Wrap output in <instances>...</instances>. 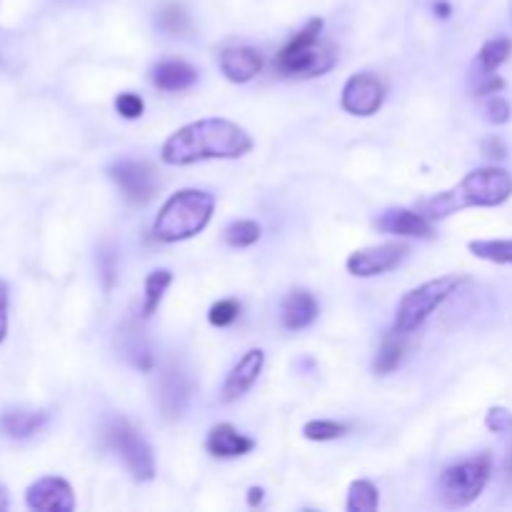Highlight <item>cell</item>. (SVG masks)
I'll return each instance as SVG.
<instances>
[{
    "instance_id": "cell-1",
    "label": "cell",
    "mask_w": 512,
    "mask_h": 512,
    "mask_svg": "<svg viewBox=\"0 0 512 512\" xmlns=\"http://www.w3.org/2000/svg\"><path fill=\"white\" fill-rule=\"evenodd\" d=\"M253 150V138L238 123L225 118H203L175 130L160 148L165 165H193L203 160L243 158Z\"/></svg>"
},
{
    "instance_id": "cell-2",
    "label": "cell",
    "mask_w": 512,
    "mask_h": 512,
    "mask_svg": "<svg viewBox=\"0 0 512 512\" xmlns=\"http://www.w3.org/2000/svg\"><path fill=\"white\" fill-rule=\"evenodd\" d=\"M512 195V178L503 168H478L465 175L455 188L420 203L428 220H443L465 208H495Z\"/></svg>"
},
{
    "instance_id": "cell-3",
    "label": "cell",
    "mask_w": 512,
    "mask_h": 512,
    "mask_svg": "<svg viewBox=\"0 0 512 512\" xmlns=\"http://www.w3.org/2000/svg\"><path fill=\"white\" fill-rule=\"evenodd\" d=\"M215 210V195L205 190H178L165 200L153 223V235L163 243H178L203 233Z\"/></svg>"
},
{
    "instance_id": "cell-4",
    "label": "cell",
    "mask_w": 512,
    "mask_h": 512,
    "mask_svg": "<svg viewBox=\"0 0 512 512\" xmlns=\"http://www.w3.org/2000/svg\"><path fill=\"white\" fill-rule=\"evenodd\" d=\"M323 20L313 18L275 58V68L288 78H318L338 63L333 45L320 40Z\"/></svg>"
},
{
    "instance_id": "cell-5",
    "label": "cell",
    "mask_w": 512,
    "mask_h": 512,
    "mask_svg": "<svg viewBox=\"0 0 512 512\" xmlns=\"http://www.w3.org/2000/svg\"><path fill=\"white\" fill-rule=\"evenodd\" d=\"M465 283H468V278H463V275H443V278L428 280V283L410 290L408 295H403L398 310H395V333H413V330H418Z\"/></svg>"
},
{
    "instance_id": "cell-6",
    "label": "cell",
    "mask_w": 512,
    "mask_h": 512,
    "mask_svg": "<svg viewBox=\"0 0 512 512\" xmlns=\"http://www.w3.org/2000/svg\"><path fill=\"white\" fill-rule=\"evenodd\" d=\"M490 473H493V455L488 450L463 463L450 465L440 475V498L448 508H468L483 495Z\"/></svg>"
},
{
    "instance_id": "cell-7",
    "label": "cell",
    "mask_w": 512,
    "mask_h": 512,
    "mask_svg": "<svg viewBox=\"0 0 512 512\" xmlns=\"http://www.w3.org/2000/svg\"><path fill=\"white\" fill-rule=\"evenodd\" d=\"M105 440H108L110 450H115L118 458L123 460L130 478L138 480V483H150V480L155 478L153 448H150L148 440L140 435V430H135L128 420H110V423L105 425Z\"/></svg>"
},
{
    "instance_id": "cell-8",
    "label": "cell",
    "mask_w": 512,
    "mask_h": 512,
    "mask_svg": "<svg viewBox=\"0 0 512 512\" xmlns=\"http://www.w3.org/2000/svg\"><path fill=\"white\" fill-rule=\"evenodd\" d=\"M108 175L113 178V183L123 190L125 198L135 205L148 203L155 195V173L150 165L140 163V160H120V163L110 165Z\"/></svg>"
},
{
    "instance_id": "cell-9",
    "label": "cell",
    "mask_w": 512,
    "mask_h": 512,
    "mask_svg": "<svg viewBox=\"0 0 512 512\" xmlns=\"http://www.w3.org/2000/svg\"><path fill=\"white\" fill-rule=\"evenodd\" d=\"M408 258V248L400 243H385V245H373V248L355 250L348 258V273L355 278H375V275H383L388 270L398 268L403 260Z\"/></svg>"
},
{
    "instance_id": "cell-10",
    "label": "cell",
    "mask_w": 512,
    "mask_h": 512,
    "mask_svg": "<svg viewBox=\"0 0 512 512\" xmlns=\"http://www.w3.org/2000/svg\"><path fill=\"white\" fill-rule=\"evenodd\" d=\"M385 100V85L378 75L373 73H358L345 83L343 88V108L350 115H360V118H368L380 110Z\"/></svg>"
},
{
    "instance_id": "cell-11",
    "label": "cell",
    "mask_w": 512,
    "mask_h": 512,
    "mask_svg": "<svg viewBox=\"0 0 512 512\" xmlns=\"http://www.w3.org/2000/svg\"><path fill=\"white\" fill-rule=\"evenodd\" d=\"M25 505L38 512H70L75 510V495L68 480L40 478L25 490Z\"/></svg>"
},
{
    "instance_id": "cell-12",
    "label": "cell",
    "mask_w": 512,
    "mask_h": 512,
    "mask_svg": "<svg viewBox=\"0 0 512 512\" xmlns=\"http://www.w3.org/2000/svg\"><path fill=\"white\" fill-rule=\"evenodd\" d=\"M263 365H265V353L263 350L253 348L243 355V358L235 363V368L230 370L228 378H225L223 390H220V398L223 403H235V400L243 398L250 388L255 385L258 375L263 373Z\"/></svg>"
},
{
    "instance_id": "cell-13",
    "label": "cell",
    "mask_w": 512,
    "mask_h": 512,
    "mask_svg": "<svg viewBox=\"0 0 512 512\" xmlns=\"http://www.w3.org/2000/svg\"><path fill=\"white\" fill-rule=\"evenodd\" d=\"M375 228L380 233L400 235V238H433V225L423 213H413L408 208L385 210L375 218Z\"/></svg>"
},
{
    "instance_id": "cell-14",
    "label": "cell",
    "mask_w": 512,
    "mask_h": 512,
    "mask_svg": "<svg viewBox=\"0 0 512 512\" xmlns=\"http://www.w3.org/2000/svg\"><path fill=\"white\" fill-rule=\"evenodd\" d=\"M220 70L230 83H248L263 70V55L258 48L238 45V48H225L220 53Z\"/></svg>"
},
{
    "instance_id": "cell-15",
    "label": "cell",
    "mask_w": 512,
    "mask_h": 512,
    "mask_svg": "<svg viewBox=\"0 0 512 512\" xmlns=\"http://www.w3.org/2000/svg\"><path fill=\"white\" fill-rule=\"evenodd\" d=\"M318 313H320L318 300L313 298V293L300 288V290H293V293H288V298L283 300L280 323H283L285 330H303L315 323Z\"/></svg>"
},
{
    "instance_id": "cell-16",
    "label": "cell",
    "mask_w": 512,
    "mask_h": 512,
    "mask_svg": "<svg viewBox=\"0 0 512 512\" xmlns=\"http://www.w3.org/2000/svg\"><path fill=\"white\" fill-rule=\"evenodd\" d=\"M205 445H208V450L215 458H243V455L253 453L255 440L245 438L230 423H220L210 430Z\"/></svg>"
},
{
    "instance_id": "cell-17",
    "label": "cell",
    "mask_w": 512,
    "mask_h": 512,
    "mask_svg": "<svg viewBox=\"0 0 512 512\" xmlns=\"http://www.w3.org/2000/svg\"><path fill=\"white\" fill-rule=\"evenodd\" d=\"M45 423H48V413L45 410L10 408L0 415V430H3V435H8L13 440L33 438Z\"/></svg>"
},
{
    "instance_id": "cell-18",
    "label": "cell",
    "mask_w": 512,
    "mask_h": 512,
    "mask_svg": "<svg viewBox=\"0 0 512 512\" xmlns=\"http://www.w3.org/2000/svg\"><path fill=\"white\" fill-rule=\"evenodd\" d=\"M195 80H198V70L193 65L183 63V60L160 63L153 73V83L165 93H180V90L193 88Z\"/></svg>"
},
{
    "instance_id": "cell-19",
    "label": "cell",
    "mask_w": 512,
    "mask_h": 512,
    "mask_svg": "<svg viewBox=\"0 0 512 512\" xmlns=\"http://www.w3.org/2000/svg\"><path fill=\"white\" fill-rule=\"evenodd\" d=\"M158 405L163 408L165 418H175V415L183 413L185 398H188V388L183 383V375L175 368H168L160 375L158 383Z\"/></svg>"
},
{
    "instance_id": "cell-20",
    "label": "cell",
    "mask_w": 512,
    "mask_h": 512,
    "mask_svg": "<svg viewBox=\"0 0 512 512\" xmlns=\"http://www.w3.org/2000/svg\"><path fill=\"white\" fill-rule=\"evenodd\" d=\"M173 283V275L170 270H153V273L145 278V300H143V315L145 318H153L158 313L160 303H163L165 290Z\"/></svg>"
},
{
    "instance_id": "cell-21",
    "label": "cell",
    "mask_w": 512,
    "mask_h": 512,
    "mask_svg": "<svg viewBox=\"0 0 512 512\" xmlns=\"http://www.w3.org/2000/svg\"><path fill=\"white\" fill-rule=\"evenodd\" d=\"M468 248L480 260L512 265V240H470Z\"/></svg>"
},
{
    "instance_id": "cell-22",
    "label": "cell",
    "mask_w": 512,
    "mask_h": 512,
    "mask_svg": "<svg viewBox=\"0 0 512 512\" xmlns=\"http://www.w3.org/2000/svg\"><path fill=\"white\" fill-rule=\"evenodd\" d=\"M378 488L370 480H355L348 490V512H373L378 510Z\"/></svg>"
},
{
    "instance_id": "cell-23",
    "label": "cell",
    "mask_w": 512,
    "mask_h": 512,
    "mask_svg": "<svg viewBox=\"0 0 512 512\" xmlns=\"http://www.w3.org/2000/svg\"><path fill=\"white\" fill-rule=\"evenodd\" d=\"M510 50H512L510 38L488 40V43H485L478 53L480 70H483V73H493V70H498L500 65L510 58Z\"/></svg>"
},
{
    "instance_id": "cell-24",
    "label": "cell",
    "mask_w": 512,
    "mask_h": 512,
    "mask_svg": "<svg viewBox=\"0 0 512 512\" xmlns=\"http://www.w3.org/2000/svg\"><path fill=\"white\" fill-rule=\"evenodd\" d=\"M223 238L230 248H250L260 240V225L255 220H238L223 230Z\"/></svg>"
},
{
    "instance_id": "cell-25",
    "label": "cell",
    "mask_w": 512,
    "mask_h": 512,
    "mask_svg": "<svg viewBox=\"0 0 512 512\" xmlns=\"http://www.w3.org/2000/svg\"><path fill=\"white\" fill-rule=\"evenodd\" d=\"M400 360H403V343H400L395 335H388V338L383 340V345H380L378 355H375V373L378 375H388L393 373L395 368L400 365Z\"/></svg>"
},
{
    "instance_id": "cell-26",
    "label": "cell",
    "mask_w": 512,
    "mask_h": 512,
    "mask_svg": "<svg viewBox=\"0 0 512 512\" xmlns=\"http://www.w3.org/2000/svg\"><path fill=\"white\" fill-rule=\"evenodd\" d=\"M348 433L343 423H333V420H310L303 425V435L315 443H328V440H338Z\"/></svg>"
},
{
    "instance_id": "cell-27",
    "label": "cell",
    "mask_w": 512,
    "mask_h": 512,
    "mask_svg": "<svg viewBox=\"0 0 512 512\" xmlns=\"http://www.w3.org/2000/svg\"><path fill=\"white\" fill-rule=\"evenodd\" d=\"M485 425H488V430H493V433H498V435H505V438L510 440L508 470L512 475V413L505 408H490L488 418H485Z\"/></svg>"
},
{
    "instance_id": "cell-28",
    "label": "cell",
    "mask_w": 512,
    "mask_h": 512,
    "mask_svg": "<svg viewBox=\"0 0 512 512\" xmlns=\"http://www.w3.org/2000/svg\"><path fill=\"white\" fill-rule=\"evenodd\" d=\"M160 25H163V30H168L170 35H188L190 30L188 15H185L183 8L175 3L165 5L163 13H160Z\"/></svg>"
},
{
    "instance_id": "cell-29",
    "label": "cell",
    "mask_w": 512,
    "mask_h": 512,
    "mask_svg": "<svg viewBox=\"0 0 512 512\" xmlns=\"http://www.w3.org/2000/svg\"><path fill=\"white\" fill-rule=\"evenodd\" d=\"M238 315H240V305L235 303V300H218V303L210 308L208 320L210 325H215V328H228V325H233L235 320H238Z\"/></svg>"
},
{
    "instance_id": "cell-30",
    "label": "cell",
    "mask_w": 512,
    "mask_h": 512,
    "mask_svg": "<svg viewBox=\"0 0 512 512\" xmlns=\"http://www.w3.org/2000/svg\"><path fill=\"white\" fill-rule=\"evenodd\" d=\"M115 110H118L123 118L135 120V118H140V115H143L145 103H143V98H140V95L123 93V95H118V100H115Z\"/></svg>"
},
{
    "instance_id": "cell-31",
    "label": "cell",
    "mask_w": 512,
    "mask_h": 512,
    "mask_svg": "<svg viewBox=\"0 0 512 512\" xmlns=\"http://www.w3.org/2000/svg\"><path fill=\"white\" fill-rule=\"evenodd\" d=\"M485 113H488V120L493 125H505L510 120L512 108H510L508 100L500 98V95H495V98H490L488 105H485Z\"/></svg>"
},
{
    "instance_id": "cell-32",
    "label": "cell",
    "mask_w": 512,
    "mask_h": 512,
    "mask_svg": "<svg viewBox=\"0 0 512 512\" xmlns=\"http://www.w3.org/2000/svg\"><path fill=\"white\" fill-rule=\"evenodd\" d=\"M8 335V285L0 280V343Z\"/></svg>"
},
{
    "instance_id": "cell-33",
    "label": "cell",
    "mask_w": 512,
    "mask_h": 512,
    "mask_svg": "<svg viewBox=\"0 0 512 512\" xmlns=\"http://www.w3.org/2000/svg\"><path fill=\"white\" fill-rule=\"evenodd\" d=\"M485 75H488V80H485V83H480V85H478V95L500 93V90L505 88L503 78H498V75H493V73H485Z\"/></svg>"
},
{
    "instance_id": "cell-34",
    "label": "cell",
    "mask_w": 512,
    "mask_h": 512,
    "mask_svg": "<svg viewBox=\"0 0 512 512\" xmlns=\"http://www.w3.org/2000/svg\"><path fill=\"white\" fill-rule=\"evenodd\" d=\"M485 150H488V155H493V158H505V145L500 143V140H488V143H485Z\"/></svg>"
},
{
    "instance_id": "cell-35",
    "label": "cell",
    "mask_w": 512,
    "mask_h": 512,
    "mask_svg": "<svg viewBox=\"0 0 512 512\" xmlns=\"http://www.w3.org/2000/svg\"><path fill=\"white\" fill-rule=\"evenodd\" d=\"M263 503V488H250L248 490V505H260Z\"/></svg>"
},
{
    "instance_id": "cell-36",
    "label": "cell",
    "mask_w": 512,
    "mask_h": 512,
    "mask_svg": "<svg viewBox=\"0 0 512 512\" xmlns=\"http://www.w3.org/2000/svg\"><path fill=\"white\" fill-rule=\"evenodd\" d=\"M8 490H5L3 488V485H0V512H3V510H8Z\"/></svg>"
},
{
    "instance_id": "cell-37",
    "label": "cell",
    "mask_w": 512,
    "mask_h": 512,
    "mask_svg": "<svg viewBox=\"0 0 512 512\" xmlns=\"http://www.w3.org/2000/svg\"><path fill=\"white\" fill-rule=\"evenodd\" d=\"M435 13H438L440 18H448V15H450V5L448 3H438V5H435Z\"/></svg>"
}]
</instances>
